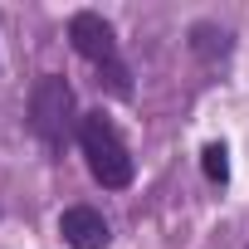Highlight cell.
<instances>
[{
	"label": "cell",
	"mask_w": 249,
	"mask_h": 249,
	"mask_svg": "<svg viewBox=\"0 0 249 249\" xmlns=\"http://www.w3.org/2000/svg\"><path fill=\"white\" fill-rule=\"evenodd\" d=\"M78 147H83V157H88L93 181H103L107 191H122V186L132 181V157H127L117 127H112L103 112H88V117L78 122Z\"/></svg>",
	"instance_id": "1"
},
{
	"label": "cell",
	"mask_w": 249,
	"mask_h": 249,
	"mask_svg": "<svg viewBox=\"0 0 249 249\" xmlns=\"http://www.w3.org/2000/svg\"><path fill=\"white\" fill-rule=\"evenodd\" d=\"M69 39H73V49L98 69V78H107V88L117 93V98H127L132 93V83H127V69H122V59H117V39H112V25L103 20V15H93V10H78L73 20H69Z\"/></svg>",
	"instance_id": "2"
},
{
	"label": "cell",
	"mask_w": 249,
	"mask_h": 249,
	"mask_svg": "<svg viewBox=\"0 0 249 249\" xmlns=\"http://www.w3.org/2000/svg\"><path fill=\"white\" fill-rule=\"evenodd\" d=\"M69 112H73V88H69L59 73L39 78V83H35V98H30V122H35V132L44 137V147H49V152H59V147H64Z\"/></svg>",
	"instance_id": "3"
},
{
	"label": "cell",
	"mask_w": 249,
	"mask_h": 249,
	"mask_svg": "<svg viewBox=\"0 0 249 249\" xmlns=\"http://www.w3.org/2000/svg\"><path fill=\"white\" fill-rule=\"evenodd\" d=\"M59 234H64V244H73V249H103V244H107V220H103L93 205H73V210H64Z\"/></svg>",
	"instance_id": "4"
},
{
	"label": "cell",
	"mask_w": 249,
	"mask_h": 249,
	"mask_svg": "<svg viewBox=\"0 0 249 249\" xmlns=\"http://www.w3.org/2000/svg\"><path fill=\"white\" fill-rule=\"evenodd\" d=\"M200 157H205V176H210V181H225V176H230V161H225V147H220V142H210Z\"/></svg>",
	"instance_id": "5"
}]
</instances>
